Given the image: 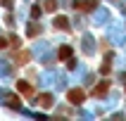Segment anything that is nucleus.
<instances>
[{
    "mask_svg": "<svg viewBox=\"0 0 126 121\" xmlns=\"http://www.w3.org/2000/svg\"><path fill=\"white\" fill-rule=\"evenodd\" d=\"M83 90H79V88H74V90H69V102H74V105H81L83 102Z\"/></svg>",
    "mask_w": 126,
    "mask_h": 121,
    "instance_id": "obj_1",
    "label": "nucleus"
},
{
    "mask_svg": "<svg viewBox=\"0 0 126 121\" xmlns=\"http://www.w3.org/2000/svg\"><path fill=\"white\" fill-rule=\"evenodd\" d=\"M17 90H21L24 95H31V93H33V88H31L26 81H17Z\"/></svg>",
    "mask_w": 126,
    "mask_h": 121,
    "instance_id": "obj_2",
    "label": "nucleus"
},
{
    "mask_svg": "<svg viewBox=\"0 0 126 121\" xmlns=\"http://www.w3.org/2000/svg\"><path fill=\"white\" fill-rule=\"evenodd\" d=\"M107 90H110V81H102V83H100L98 88L93 90V95H100V97H102V95H105Z\"/></svg>",
    "mask_w": 126,
    "mask_h": 121,
    "instance_id": "obj_3",
    "label": "nucleus"
},
{
    "mask_svg": "<svg viewBox=\"0 0 126 121\" xmlns=\"http://www.w3.org/2000/svg\"><path fill=\"white\" fill-rule=\"evenodd\" d=\"M95 5H98L95 0H88V2H74V7H76V10H93Z\"/></svg>",
    "mask_w": 126,
    "mask_h": 121,
    "instance_id": "obj_4",
    "label": "nucleus"
},
{
    "mask_svg": "<svg viewBox=\"0 0 126 121\" xmlns=\"http://www.w3.org/2000/svg\"><path fill=\"white\" fill-rule=\"evenodd\" d=\"M69 55H71V48H69V45H62L57 57H60V59H69Z\"/></svg>",
    "mask_w": 126,
    "mask_h": 121,
    "instance_id": "obj_5",
    "label": "nucleus"
},
{
    "mask_svg": "<svg viewBox=\"0 0 126 121\" xmlns=\"http://www.w3.org/2000/svg\"><path fill=\"white\" fill-rule=\"evenodd\" d=\"M55 26H60V28H69V21L64 19V17H55Z\"/></svg>",
    "mask_w": 126,
    "mask_h": 121,
    "instance_id": "obj_6",
    "label": "nucleus"
},
{
    "mask_svg": "<svg viewBox=\"0 0 126 121\" xmlns=\"http://www.w3.org/2000/svg\"><path fill=\"white\" fill-rule=\"evenodd\" d=\"M38 102H41L43 107H50V105H52V95H41V100H38Z\"/></svg>",
    "mask_w": 126,
    "mask_h": 121,
    "instance_id": "obj_7",
    "label": "nucleus"
},
{
    "mask_svg": "<svg viewBox=\"0 0 126 121\" xmlns=\"http://www.w3.org/2000/svg\"><path fill=\"white\" fill-rule=\"evenodd\" d=\"M55 7H57V2H55V0H45V10H48V12H52Z\"/></svg>",
    "mask_w": 126,
    "mask_h": 121,
    "instance_id": "obj_8",
    "label": "nucleus"
},
{
    "mask_svg": "<svg viewBox=\"0 0 126 121\" xmlns=\"http://www.w3.org/2000/svg\"><path fill=\"white\" fill-rule=\"evenodd\" d=\"M26 33H29V36H36V33H38V28H36V24H31V26L26 28Z\"/></svg>",
    "mask_w": 126,
    "mask_h": 121,
    "instance_id": "obj_9",
    "label": "nucleus"
},
{
    "mask_svg": "<svg viewBox=\"0 0 126 121\" xmlns=\"http://www.w3.org/2000/svg\"><path fill=\"white\" fill-rule=\"evenodd\" d=\"M7 105H10V107H19V100H17V97H10V102H7Z\"/></svg>",
    "mask_w": 126,
    "mask_h": 121,
    "instance_id": "obj_10",
    "label": "nucleus"
},
{
    "mask_svg": "<svg viewBox=\"0 0 126 121\" xmlns=\"http://www.w3.org/2000/svg\"><path fill=\"white\" fill-rule=\"evenodd\" d=\"M31 14H33L36 19H38V17H41V7H33V10H31Z\"/></svg>",
    "mask_w": 126,
    "mask_h": 121,
    "instance_id": "obj_11",
    "label": "nucleus"
},
{
    "mask_svg": "<svg viewBox=\"0 0 126 121\" xmlns=\"http://www.w3.org/2000/svg\"><path fill=\"white\" fill-rule=\"evenodd\" d=\"M0 5H5V7H12V0H0Z\"/></svg>",
    "mask_w": 126,
    "mask_h": 121,
    "instance_id": "obj_12",
    "label": "nucleus"
},
{
    "mask_svg": "<svg viewBox=\"0 0 126 121\" xmlns=\"http://www.w3.org/2000/svg\"><path fill=\"white\" fill-rule=\"evenodd\" d=\"M5 45H7V40H5V38H0V48H5Z\"/></svg>",
    "mask_w": 126,
    "mask_h": 121,
    "instance_id": "obj_13",
    "label": "nucleus"
}]
</instances>
